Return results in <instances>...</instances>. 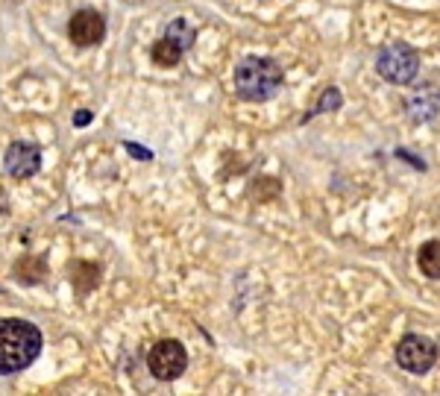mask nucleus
Segmentation results:
<instances>
[{
  "label": "nucleus",
  "instance_id": "9",
  "mask_svg": "<svg viewBox=\"0 0 440 396\" xmlns=\"http://www.w3.org/2000/svg\"><path fill=\"white\" fill-rule=\"evenodd\" d=\"M47 276V261L41 256H23L15 261V279L23 285H38Z\"/></svg>",
  "mask_w": 440,
  "mask_h": 396
},
{
  "label": "nucleus",
  "instance_id": "12",
  "mask_svg": "<svg viewBox=\"0 0 440 396\" xmlns=\"http://www.w3.org/2000/svg\"><path fill=\"white\" fill-rule=\"evenodd\" d=\"M164 38H170V41H174V44L179 47V51L185 53L188 47L194 44V27H191V24H188L185 18H174V21L167 24V30H164Z\"/></svg>",
  "mask_w": 440,
  "mask_h": 396
},
{
  "label": "nucleus",
  "instance_id": "4",
  "mask_svg": "<svg viewBox=\"0 0 440 396\" xmlns=\"http://www.w3.org/2000/svg\"><path fill=\"white\" fill-rule=\"evenodd\" d=\"M147 364H150V373L162 382H170V379H179L185 373L188 367V353L185 346L174 338L167 340H159L153 350H150V358H147Z\"/></svg>",
  "mask_w": 440,
  "mask_h": 396
},
{
  "label": "nucleus",
  "instance_id": "3",
  "mask_svg": "<svg viewBox=\"0 0 440 396\" xmlns=\"http://www.w3.org/2000/svg\"><path fill=\"white\" fill-rule=\"evenodd\" d=\"M376 71L387 83H397V85H405L417 77L420 71V53L414 51L411 44H402V41H394V44H384L379 56H376Z\"/></svg>",
  "mask_w": 440,
  "mask_h": 396
},
{
  "label": "nucleus",
  "instance_id": "10",
  "mask_svg": "<svg viewBox=\"0 0 440 396\" xmlns=\"http://www.w3.org/2000/svg\"><path fill=\"white\" fill-rule=\"evenodd\" d=\"M150 56H153V62H156V65H162V68H174V65H179V62H182V51H179V47H177L174 41H170V38H164V36L153 44Z\"/></svg>",
  "mask_w": 440,
  "mask_h": 396
},
{
  "label": "nucleus",
  "instance_id": "14",
  "mask_svg": "<svg viewBox=\"0 0 440 396\" xmlns=\"http://www.w3.org/2000/svg\"><path fill=\"white\" fill-rule=\"evenodd\" d=\"M127 150H130L135 159H144V162H150V159H153L150 150H144V147H138V144H132V141H127Z\"/></svg>",
  "mask_w": 440,
  "mask_h": 396
},
{
  "label": "nucleus",
  "instance_id": "1",
  "mask_svg": "<svg viewBox=\"0 0 440 396\" xmlns=\"http://www.w3.org/2000/svg\"><path fill=\"white\" fill-rule=\"evenodd\" d=\"M41 353V332L21 317L0 320V376L21 373Z\"/></svg>",
  "mask_w": 440,
  "mask_h": 396
},
{
  "label": "nucleus",
  "instance_id": "15",
  "mask_svg": "<svg viewBox=\"0 0 440 396\" xmlns=\"http://www.w3.org/2000/svg\"><path fill=\"white\" fill-rule=\"evenodd\" d=\"M73 123H77V127H88V123H91V112L88 109H80L77 115H73Z\"/></svg>",
  "mask_w": 440,
  "mask_h": 396
},
{
  "label": "nucleus",
  "instance_id": "8",
  "mask_svg": "<svg viewBox=\"0 0 440 396\" xmlns=\"http://www.w3.org/2000/svg\"><path fill=\"white\" fill-rule=\"evenodd\" d=\"M68 273H70V285L80 296H85L88 291H94L100 285V264L94 261H70L68 264Z\"/></svg>",
  "mask_w": 440,
  "mask_h": 396
},
{
  "label": "nucleus",
  "instance_id": "2",
  "mask_svg": "<svg viewBox=\"0 0 440 396\" xmlns=\"http://www.w3.org/2000/svg\"><path fill=\"white\" fill-rule=\"evenodd\" d=\"M282 85V68L273 59L264 56H247L235 68V91L241 100H271Z\"/></svg>",
  "mask_w": 440,
  "mask_h": 396
},
{
  "label": "nucleus",
  "instance_id": "7",
  "mask_svg": "<svg viewBox=\"0 0 440 396\" xmlns=\"http://www.w3.org/2000/svg\"><path fill=\"white\" fill-rule=\"evenodd\" d=\"M4 165H6V170L12 173L15 179H30V177H36L38 167H41V153H38L36 144L18 141V144H12L6 150Z\"/></svg>",
  "mask_w": 440,
  "mask_h": 396
},
{
  "label": "nucleus",
  "instance_id": "11",
  "mask_svg": "<svg viewBox=\"0 0 440 396\" xmlns=\"http://www.w3.org/2000/svg\"><path fill=\"white\" fill-rule=\"evenodd\" d=\"M420 270L429 276V279H440V241H429L420 246Z\"/></svg>",
  "mask_w": 440,
  "mask_h": 396
},
{
  "label": "nucleus",
  "instance_id": "13",
  "mask_svg": "<svg viewBox=\"0 0 440 396\" xmlns=\"http://www.w3.org/2000/svg\"><path fill=\"white\" fill-rule=\"evenodd\" d=\"M326 109H340V94H337V88H326L320 106H317L314 112H326Z\"/></svg>",
  "mask_w": 440,
  "mask_h": 396
},
{
  "label": "nucleus",
  "instance_id": "6",
  "mask_svg": "<svg viewBox=\"0 0 440 396\" xmlns=\"http://www.w3.org/2000/svg\"><path fill=\"white\" fill-rule=\"evenodd\" d=\"M68 36H70L73 44H80V47H94V44H100L103 36H106V21H103L100 12H94V9H80L68 24Z\"/></svg>",
  "mask_w": 440,
  "mask_h": 396
},
{
  "label": "nucleus",
  "instance_id": "5",
  "mask_svg": "<svg viewBox=\"0 0 440 396\" xmlns=\"http://www.w3.org/2000/svg\"><path fill=\"white\" fill-rule=\"evenodd\" d=\"M397 361L408 373H426L437 361V346L423 335H405L397 346Z\"/></svg>",
  "mask_w": 440,
  "mask_h": 396
}]
</instances>
